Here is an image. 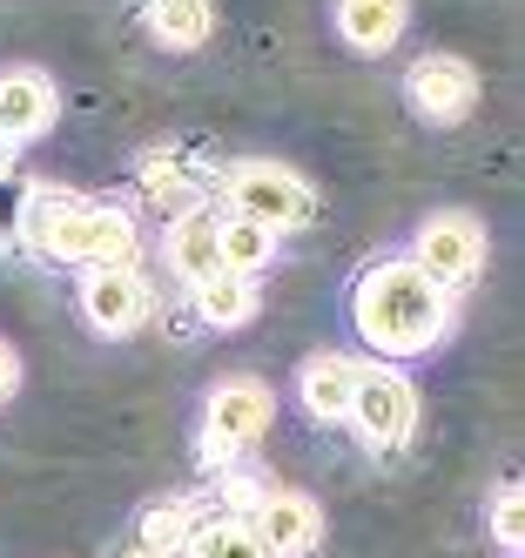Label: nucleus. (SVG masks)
<instances>
[{
    "label": "nucleus",
    "instance_id": "1",
    "mask_svg": "<svg viewBox=\"0 0 525 558\" xmlns=\"http://www.w3.org/2000/svg\"><path fill=\"white\" fill-rule=\"evenodd\" d=\"M350 324L371 350H391V356H418L444 337L452 324V290H438L431 276L397 256V263H371L350 290Z\"/></svg>",
    "mask_w": 525,
    "mask_h": 558
},
{
    "label": "nucleus",
    "instance_id": "2",
    "mask_svg": "<svg viewBox=\"0 0 525 558\" xmlns=\"http://www.w3.org/2000/svg\"><path fill=\"white\" fill-rule=\"evenodd\" d=\"M14 222H21V235L48 263H81V269L135 263V222H129V209L81 203L74 189H27Z\"/></svg>",
    "mask_w": 525,
    "mask_h": 558
},
{
    "label": "nucleus",
    "instance_id": "3",
    "mask_svg": "<svg viewBox=\"0 0 525 558\" xmlns=\"http://www.w3.org/2000/svg\"><path fill=\"white\" fill-rule=\"evenodd\" d=\"M344 417L357 424V437L371 451H397L404 437H411V424H418V390H411V377L391 371V364H357Z\"/></svg>",
    "mask_w": 525,
    "mask_h": 558
},
{
    "label": "nucleus",
    "instance_id": "4",
    "mask_svg": "<svg viewBox=\"0 0 525 558\" xmlns=\"http://www.w3.org/2000/svg\"><path fill=\"white\" fill-rule=\"evenodd\" d=\"M223 203L229 216L242 222H263V229H290V222H310V189L297 169H283V162H236L223 175Z\"/></svg>",
    "mask_w": 525,
    "mask_h": 558
},
{
    "label": "nucleus",
    "instance_id": "5",
    "mask_svg": "<svg viewBox=\"0 0 525 558\" xmlns=\"http://www.w3.org/2000/svg\"><path fill=\"white\" fill-rule=\"evenodd\" d=\"M270 430V390L256 377H229L210 390V411H202V458L229 464Z\"/></svg>",
    "mask_w": 525,
    "mask_h": 558
},
{
    "label": "nucleus",
    "instance_id": "6",
    "mask_svg": "<svg viewBox=\"0 0 525 558\" xmlns=\"http://www.w3.org/2000/svg\"><path fill=\"white\" fill-rule=\"evenodd\" d=\"M404 95H411V108L425 122L452 129L478 108V68L465 54H425V61H411V74H404Z\"/></svg>",
    "mask_w": 525,
    "mask_h": 558
},
{
    "label": "nucleus",
    "instance_id": "7",
    "mask_svg": "<svg viewBox=\"0 0 525 558\" xmlns=\"http://www.w3.org/2000/svg\"><path fill=\"white\" fill-rule=\"evenodd\" d=\"M438 290H452V283H472V276L485 269V229L472 216H431L418 229V256H411Z\"/></svg>",
    "mask_w": 525,
    "mask_h": 558
},
{
    "label": "nucleus",
    "instance_id": "8",
    "mask_svg": "<svg viewBox=\"0 0 525 558\" xmlns=\"http://www.w3.org/2000/svg\"><path fill=\"white\" fill-rule=\"evenodd\" d=\"M148 283H142V269L135 263H115V269H81V316L102 330V337H121V330H135L142 316H148Z\"/></svg>",
    "mask_w": 525,
    "mask_h": 558
},
{
    "label": "nucleus",
    "instance_id": "9",
    "mask_svg": "<svg viewBox=\"0 0 525 558\" xmlns=\"http://www.w3.org/2000/svg\"><path fill=\"white\" fill-rule=\"evenodd\" d=\"M317 525H323L317 505L297 498V492H263L256 511H250V538H256L270 558H290V551L317 545Z\"/></svg>",
    "mask_w": 525,
    "mask_h": 558
},
{
    "label": "nucleus",
    "instance_id": "10",
    "mask_svg": "<svg viewBox=\"0 0 525 558\" xmlns=\"http://www.w3.org/2000/svg\"><path fill=\"white\" fill-rule=\"evenodd\" d=\"M216 209H182L176 222H169V263H176V276L195 290V283H210V276H223V250H216Z\"/></svg>",
    "mask_w": 525,
    "mask_h": 558
},
{
    "label": "nucleus",
    "instance_id": "11",
    "mask_svg": "<svg viewBox=\"0 0 525 558\" xmlns=\"http://www.w3.org/2000/svg\"><path fill=\"white\" fill-rule=\"evenodd\" d=\"M55 122V82L48 74H34V68H14V74H0V135L8 142H27Z\"/></svg>",
    "mask_w": 525,
    "mask_h": 558
},
{
    "label": "nucleus",
    "instance_id": "12",
    "mask_svg": "<svg viewBox=\"0 0 525 558\" xmlns=\"http://www.w3.org/2000/svg\"><path fill=\"white\" fill-rule=\"evenodd\" d=\"M337 34L357 54H384L404 34V0H337Z\"/></svg>",
    "mask_w": 525,
    "mask_h": 558
},
{
    "label": "nucleus",
    "instance_id": "13",
    "mask_svg": "<svg viewBox=\"0 0 525 558\" xmlns=\"http://www.w3.org/2000/svg\"><path fill=\"white\" fill-rule=\"evenodd\" d=\"M350 384H357V364L350 356H310L303 364V404H310V417H323V424H344V411H350Z\"/></svg>",
    "mask_w": 525,
    "mask_h": 558
},
{
    "label": "nucleus",
    "instance_id": "14",
    "mask_svg": "<svg viewBox=\"0 0 525 558\" xmlns=\"http://www.w3.org/2000/svg\"><path fill=\"white\" fill-rule=\"evenodd\" d=\"M148 27L162 48H202L216 27V8L210 0H148Z\"/></svg>",
    "mask_w": 525,
    "mask_h": 558
},
{
    "label": "nucleus",
    "instance_id": "15",
    "mask_svg": "<svg viewBox=\"0 0 525 558\" xmlns=\"http://www.w3.org/2000/svg\"><path fill=\"white\" fill-rule=\"evenodd\" d=\"M216 250H223V269H229V276H256V269L276 256V229L242 222V216H223V222H216Z\"/></svg>",
    "mask_w": 525,
    "mask_h": 558
},
{
    "label": "nucleus",
    "instance_id": "16",
    "mask_svg": "<svg viewBox=\"0 0 525 558\" xmlns=\"http://www.w3.org/2000/svg\"><path fill=\"white\" fill-rule=\"evenodd\" d=\"M250 310H256V283L250 276H210V283H195V316L202 324H216V330H229V324H250Z\"/></svg>",
    "mask_w": 525,
    "mask_h": 558
},
{
    "label": "nucleus",
    "instance_id": "17",
    "mask_svg": "<svg viewBox=\"0 0 525 558\" xmlns=\"http://www.w3.org/2000/svg\"><path fill=\"white\" fill-rule=\"evenodd\" d=\"M176 558H270V551L250 538V525H236V518H216V525H195L189 545H182Z\"/></svg>",
    "mask_w": 525,
    "mask_h": 558
},
{
    "label": "nucleus",
    "instance_id": "18",
    "mask_svg": "<svg viewBox=\"0 0 525 558\" xmlns=\"http://www.w3.org/2000/svg\"><path fill=\"white\" fill-rule=\"evenodd\" d=\"M142 195H148L155 209H169V216L195 209V182L182 175L176 155H148V162H142Z\"/></svg>",
    "mask_w": 525,
    "mask_h": 558
},
{
    "label": "nucleus",
    "instance_id": "19",
    "mask_svg": "<svg viewBox=\"0 0 525 558\" xmlns=\"http://www.w3.org/2000/svg\"><path fill=\"white\" fill-rule=\"evenodd\" d=\"M492 538L518 558V545H525V518H518V485H512V477H505V485H499V498H492Z\"/></svg>",
    "mask_w": 525,
    "mask_h": 558
},
{
    "label": "nucleus",
    "instance_id": "20",
    "mask_svg": "<svg viewBox=\"0 0 525 558\" xmlns=\"http://www.w3.org/2000/svg\"><path fill=\"white\" fill-rule=\"evenodd\" d=\"M14 384H21V364H14V350H8V343H0V397H8Z\"/></svg>",
    "mask_w": 525,
    "mask_h": 558
},
{
    "label": "nucleus",
    "instance_id": "21",
    "mask_svg": "<svg viewBox=\"0 0 525 558\" xmlns=\"http://www.w3.org/2000/svg\"><path fill=\"white\" fill-rule=\"evenodd\" d=\"M8 155H14V142H8V135H0V169H8Z\"/></svg>",
    "mask_w": 525,
    "mask_h": 558
}]
</instances>
